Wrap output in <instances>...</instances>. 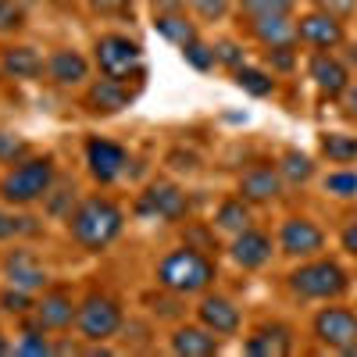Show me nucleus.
<instances>
[{
    "mask_svg": "<svg viewBox=\"0 0 357 357\" xmlns=\"http://www.w3.org/2000/svg\"><path fill=\"white\" fill-rule=\"evenodd\" d=\"M222 350V336L207 325H178L172 333V354L178 357H211Z\"/></svg>",
    "mask_w": 357,
    "mask_h": 357,
    "instance_id": "f3484780",
    "label": "nucleus"
},
{
    "mask_svg": "<svg viewBox=\"0 0 357 357\" xmlns=\"http://www.w3.org/2000/svg\"><path fill=\"white\" fill-rule=\"evenodd\" d=\"M75 314H79V304L72 301V289H65V286L43 289V296L33 304V318L43 325L47 333H65V329H72Z\"/></svg>",
    "mask_w": 357,
    "mask_h": 357,
    "instance_id": "9b49d317",
    "label": "nucleus"
},
{
    "mask_svg": "<svg viewBox=\"0 0 357 357\" xmlns=\"http://www.w3.org/2000/svg\"><path fill=\"white\" fill-rule=\"evenodd\" d=\"M168 165H172L175 172H197V158L186 154V151H172V154H168Z\"/></svg>",
    "mask_w": 357,
    "mask_h": 357,
    "instance_id": "ea45409f",
    "label": "nucleus"
},
{
    "mask_svg": "<svg viewBox=\"0 0 357 357\" xmlns=\"http://www.w3.org/2000/svg\"><path fill=\"white\" fill-rule=\"evenodd\" d=\"M347 111L357 118V86H347Z\"/></svg>",
    "mask_w": 357,
    "mask_h": 357,
    "instance_id": "37998d69",
    "label": "nucleus"
},
{
    "mask_svg": "<svg viewBox=\"0 0 357 357\" xmlns=\"http://www.w3.org/2000/svg\"><path fill=\"white\" fill-rule=\"evenodd\" d=\"M193 4V11L200 15V18H207V22H218L225 11H229V0H190Z\"/></svg>",
    "mask_w": 357,
    "mask_h": 357,
    "instance_id": "4c0bfd02",
    "label": "nucleus"
},
{
    "mask_svg": "<svg viewBox=\"0 0 357 357\" xmlns=\"http://www.w3.org/2000/svg\"><path fill=\"white\" fill-rule=\"evenodd\" d=\"M132 104V89L122 82V79H97L93 86L86 89V107L93 111V114H114V111H122Z\"/></svg>",
    "mask_w": 357,
    "mask_h": 357,
    "instance_id": "a211bd4d",
    "label": "nucleus"
},
{
    "mask_svg": "<svg viewBox=\"0 0 357 357\" xmlns=\"http://www.w3.org/2000/svg\"><path fill=\"white\" fill-rule=\"evenodd\" d=\"M22 25H25V11L18 0H0V36L18 33Z\"/></svg>",
    "mask_w": 357,
    "mask_h": 357,
    "instance_id": "f704fd0d",
    "label": "nucleus"
},
{
    "mask_svg": "<svg viewBox=\"0 0 357 357\" xmlns=\"http://www.w3.org/2000/svg\"><path fill=\"white\" fill-rule=\"evenodd\" d=\"M29 158V143L22 136H11V132H0V161L4 165H18Z\"/></svg>",
    "mask_w": 357,
    "mask_h": 357,
    "instance_id": "72a5a7b5",
    "label": "nucleus"
},
{
    "mask_svg": "<svg viewBox=\"0 0 357 357\" xmlns=\"http://www.w3.org/2000/svg\"><path fill=\"white\" fill-rule=\"evenodd\" d=\"M126 225V215L111 197H86L68 215V236L82 250H107Z\"/></svg>",
    "mask_w": 357,
    "mask_h": 357,
    "instance_id": "f257e3e1",
    "label": "nucleus"
},
{
    "mask_svg": "<svg viewBox=\"0 0 357 357\" xmlns=\"http://www.w3.org/2000/svg\"><path fill=\"white\" fill-rule=\"evenodd\" d=\"M250 33L264 47H293L296 43V22L289 15H264V18H250Z\"/></svg>",
    "mask_w": 357,
    "mask_h": 357,
    "instance_id": "4be33fe9",
    "label": "nucleus"
},
{
    "mask_svg": "<svg viewBox=\"0 0 357 357\" xmlns=\"http://www.w3.org/2000/svg\"><path fill=\"white\" fill-rule=\"evenodd\" d=\"M75 329H79V340H86V343H107V340H114L118 333L126 329L122 304H118L111 293H89L86 301L79 304Z\"/></svg>",
    "mask_w": 357,
    "mask_h": 357,
    "instance_id": "20e7f679",
    "label": "nucleus"
},
{
    "mask_svg": "<svg viewBox=\"0 0 357 357\" xmlns=\"http://www.w3.org/2000/svg\"><path fill=\"white\" fill-rule=\"evenodd\" d=\"M15 354V343H8V336H0V357H8Z\"/></svg>",
    "mask_w": 357,
    "mask_h": 357,
    "instance_id": "c03bdc74",
    "label": "nucleus"
},
{
    "mask_svg": "<svg viewBox=\"0 0 357 357\" xmlns=\"http://www.w3.org/2000/svg\"><path fill=\"white\" fill-rule=\"evenodd\" d=\"M247 354L254 357H286L293 350V333L286 329V325L272 321V325H261V329H254L243 343Z\"/></svg>",
    "mask_w": 357,
    "mask_h": 357,
    "instance_id": "aec40b11",
    "label": "nucleus"
},
{
    "mask_svg": "<svg viewBox=\"0 0 357 357\" xmlns=\"http://www.w3.org/2000/svg\"><path fill=\"white\" fill-rule=\"evenodd\" d=\"M89 11L100 18H114V15L132 11V0H89Z\"/></svg>",
    "mask_w": 357,
    "mask_h": 357,
    "instance_id": "e433bc0d",
    "label": "nucleus"
},
{
    "mask_svg": "<svg viewBox=\"0 0 357 357\" xmlns=\"http://www.w3.org/2000/svg\"><path fill=\"white\" fill-rule=\"evenodd\" d=\"M0 68H4L11 79H36V75L47 68V61L36 54V47L18 43V47H8V50H4V57H0Z\"/></svg>",
    "mask_w": 357,
    "mask_h": 357,
    "instance_id": "5701e85b",
    "label": "nucleus"
},
{
    "mask_svg": "<svg viewBox=\"0 0 357 357\" xmlns=\"http://www.w3.org/2000/svg\"><path fill=\"white\" fill-rule=\"evenodd\" d=\"M54 178H57V165L50 154L25 158V161L11 165V172L0 178V200L15 204V207H29L50 193Z\"/></svg>",
    "mask_w": 357,
    "mask_h": 357,
    "instance_id": "7ed1b4c3",
    "label": "nucleus"
},
{
    "mask_svg": "<svg viewBox=\"0 0 357 357\" xmlns=\"http://www.w3.org/2000/svg\"><path fill=\"white\" fill-rule=\"evenodd\" d=\"M50 4H68V0H50Z\"/></svg>",
    "mask_w": 357,
    "mask_h": 357,
    "instance_id": "49530a36",
    "label": "nucleus"
},
{
    "mask_svg": "<svg viewBox=\"0 0 357 357\" xmlns=\"http://www.w3.org/2000/svg\"><path fill=\"white\" fill-rule=\"evenodd\" d=\"M289 289L304 301H336L350 289V279L336 261H307L289 275Z\"/></svg>",
    "mask_w": 357,
    "mask_h": 357,
    "instance_id": "39448f33",
    "label": "nucleus"
},
{
    "mask_svg": "<svg viewBox=\"0 0 357 357\" xmlns=\"http://www.w3.org/2000/svg\"><path fill=\"white\" fill-rule=\"evenodd\" d=\"M318 4H321V8H325V4H329V0H318Z\"/></svg>",
    "mask_w": 357,
    "mask_h": 357,
    "instance_id": "de8ad7c7",
    "label": "nucleus"
},
{
    "mask_svg": "<svg viewBox=\"0 0 357 357\" xmlns=\"http://www.w3.org/2000/svg\"><path fill=\"white\" fill-rule=\"evenodd\" d=\"M215 61L218 65H229L232 72L243 65V47L240 43H232V40H222L218 47H215Z\"/></svg>",
    "mask_w": 357,
    "mask_h": 357,
    "instance_id": "c9c22d12",
    "label": "nucleus"
},
{
    "mask_svg": "<svg viewBox=\"0 0 357 357\" xmlns=\"http://www.w3.org/2000/svg\"><path fill=\"white\" fill-rule=\"evenodd\" d=\"M314 336L329 350H347L357 343V314L350 307H321L314 314Z\"/></svg>",
    "mask_w": 357,
    "mask_h": 357,
    "instance_id": "1a4fd4ad",
    "label": "nucleus"
},
{
    "mask_svg": "<svg viewBox=\"0 0 357 357\" xmlns=\"http://www.w3.org/2000/svg\"><path fill=\"white\" fill-rule=\"evenodd\" d=\"M4 279L8 286H18L25 293H43L50 286V272L43 268V261L25 247H15L4 254Z\"/></svg>",
    "mask_w": 357,
    "mask_h": 357,
    "instance_id": "6e6552de",
    "label": "nucleus"
},
{
    "mask_svg": "<svg viewBox=\"0 0 357 357\" xmlns=\"http://www.w3.org/2000/svg\"><path fill=\"white\" fill-rule=\"evenodd\" d=\"M340 240H343V250L357 257V222H350V225L343 229V236H340Z\"/></svg>",
    "mask_w": 357,
    "mask_h": 357,
    "instance_id": "a19ab883",
    "label": "nucleus"
},
{
    "mask_svg": "<svg viewBox=\"0 0 357 357\" xmlns=\"http://www.w3.org/2000/svg\"><path fill=\"white\" fill-rule=\"evenodd\" d=\"M279 172H282V183H293V186H301L307 183V178L314 175V161L301 151H286L282 161H279Z\"/></svg>",
    "mask_w": 357,
    "mask_h": 357,
    "instance_id": "cd10ccee",
    "label": "nucleus"
},
{
    "mask_svg": "<svg viewBox=\"0 0 357 357\" xmlns=\"http://www.w3.org/2000/svg\"><path fill=\"white\" fill-rule=\"evenodd\" d=\"M40 232V225L29 218V215H18L15 211V204H4L0 200V243H8V240H18V236H33Z\"/></svg>",
    "mask_w": 357,
    "mask_h": 357,
    "instance_id": "a878e982",
    "label": "nucleus"
},
{
    "mask_svg": "<svg viewBox=\"0 0 357 357\" xmlns=\"http://www.w3.org/2000/svg\"><path fill=\"white\" fill-rule=\"evenodd\" d=\"M33 293H25L18 286H8L4 293H0V311H8V314H29L33 311Z\"/></svg>",
    "mask_w": 357,
    "mask_h": 357,
    "instance_id": "2f4dec72",
    "label": "nucleus"
},
{
    "mask_svg": "<svg viewBox=\"0 0 357 357\" xmlns=\"http://www.w3.org/2000/svg\"><path fill=\"white\" fill-rule=\"evenodd\" d=\"M240 11L247 18H264V15H289L293 0H240Z\"/></svg>",
    "mask_w": 357,
    "mask_h": 357,
    "instance_id": "7c9ffc66",
    "label": "nucleus"
},
{
    "mask_svg": "<svg viewBox=\"0 0 357 357\" xmlns=\"http://www.w3.org/2000/svg\"><path fill=\"white\" fill-rule=\"evenodd\" d=\"M183 57L197 68V72H211L218 61H215V47H204L200 40H193V43H186L183 47Z\"/></svg>",
    "mask_w": 357,
    "mask_h": 357,
    "instance_id": "473e14b6",
    "label": "nucleus"
},
{
    "mask_svg": "<svg viewBox=\"0 0 357 357\" xmlns=\"http://www.w3.org/2000/svg\"><path fill=\"white\" fill-rule=\"evenodd\" d=\"M321 154L333 165H354L357 161V136H347V132L321 136Z\"/></svg>",
    "mask_w": 357,
    "mask_h": 357,
    "instance_id": "bb28decb",
    "label": "nucleus"
},
{
    "mask_svg": "<svg viewBox=\"0 0 357 357\" xmlns=\"http://www.w3.org/2000/svg\"><path fill=\"white\" fill-rule=\"evenodd\" d=\"M197 321L207 325V329L218 333V336H236L240 333V307H236L229 296L207 293L204 301L197 304Z\"/></svg>",
    "mask_w": 357,
    "mask_h": 357,
    "instance_id": "2eb2a0df",
    "label": "nucleus"
},
{
    "mask_svg": "<svg viewBox=\"0 0 357 357\" xmlns=\"http://www.w3.org/2000/svg\"><path fill=\"white\" fill-rule=\"evenodd\" d=\"M186 4L183 0H154V11L158 15H175V11H183Z\"/></svg>",
    "mask_w": 357,
    "mask_h": 357,
    "instance_id": "79ce46f5",
    "label": "nucleus"
},
{
    "mask_svg": "<svg viewBox=\"0 0 357 357\" xmlns=\"http://www.w3.org/2000/svg\"><path fill=\"white\" fill-rule=\"evenodd\" d=\"M136 211L146 218H161V222H183L190 215V197L175 183H154V186H146V193H139Z\"/></svg>",
    "mask_w": 357,
    "mask_h": 357,
    "instance_id": "0eeeda50",
    "label": "nucleus"
},
{
    "mask_svg": "<svg viewBox=\"0 0 357 357\" xmlns=\"http://www.w3.org/2000/svg\"><path fill=\"white\" fill-rule=\"evenodd\" d=\"M211 282H215V261L197 247L168 250L158 261V286L161 289H172L178 296H193V293H204Z\"/></svg>",
    "mask_w": 357,
    "mask_h": 357,
    "instance_id": "f03ea898",
    "label": "nucleus"
},
{
    "mask_svg": "<svg viewBox=\"0 0 357 357\" xmlns=\"http://www.w3.org/2000/svg\"><path fill=\"white\" fill-rule=\"evenodd\" d=\"M307 72H311V79H314L321 97H343L347 86H350L347 65L340 61V57H333L329 50H318L311 61H307Z\"/></svg>",
    "mask_w": 357,
    "mask_h": 357,
    "instance_id": "4468645a",
    "label": "nucleus"
},
{
    "mask_svg": "<svg viewBox=\"0 0 357 357\" xmlns=\"http://www.w3.org/2000/svg\"><path fill=\"white\" fill-rule=\"evenodd\" d=\"M154 29H158L165 40H172L175 47H186V43L197 40V25H193L183 11H175V15H158Z\"/></svg>",
    "mask_w": 357,
    "mask_h": 357,
    "instance_id": "393cba45",
    "label": "nucleus"
},
{
    "mask_svg": "<svg viewBox=\"0 0 357 357\" xmlns=\"http://www.w3.org/2000/svg\"><path fill=\"white\" fill-rule=\"evenodd\" d=\"M250 222H254V215H250V200H243V197H229L225 204H218V211H215V225L222 229V232H243V229H250Z\"/></svg>",
    "mask_w": 357,
    "mask_h": 357,
    "instance_id": "b1692460",
    "label": "nucleus"
},
{
    "mask_svg": "<svg viewBox=\"0 0 357 357\" xmlns=\"http://www.w3.org/2000/svg\"><path fill=\"white\" fill-rule=\"evenodd\" d=\"M279 247L289 257H314L325 247V232L311 218H289L279 229Z\"/></svg>",
    "mask_w": 357,
    "mask_h": 357,
    "instance_id": "ddd939ff",
    "label": "nucleus"
},
{
    "mask_svg": "<svg viewBox=\"0 0 357 357\" xmlns=\"http://www.w3.org/2000/svg\"><path fill=\"white\" fill-rule=\"evenodd\" d=\"M325 193H333V197H340V200L357 197V172H354V168L329 172V175H325Z\"/></svg>",
    "mask_w": 357,
    "mask_h": 357,
    "instance_id": "c756f323",
    "label": "nucleus"
},
{
    "mask_svg": "<svg viewBox=\"0 0 357 357\" xmlns=\"http://www.w3.org/2000/svg\"><path fill=\"white\" fill-rule=\"evenodd\" d=\"M86 165H89V175L107 186V183L126 175L129 154H126V146H118L114 139L93 136V139H86Z\"/></svg>",
    "mask_w": 357,
    "mask_h": 357,
    "instance_id": "9d476101",
    "label": "nucleus"
},
{
    "mask_svg": "<svg viewBox=\"0 0 357 357\" xmlns=\"http://www.w3.org/2000/svg\"><path fill=\"white\" fill-rule=\"evenodd\" d=\"M236 86H240L243 93H250V97H268L275 89V79L268 75V72H261V68L240 65V68H236Z\"/></svg>",
    "mask_w": 357,
    "mask_h": 357,
    "instance_id": "c85d7f7f",
    "label": "nucleus"
},
{
    "mask_svg": "<svg viewBox=\"0 0 357 357\" xmlns=\"http://www.w3.org/2000/svg\"><path fill=\"white\" fill-rule=\"evenodd\" d=\"M47 75L57 86H82L89 79V61L79 50H54L47 57Z\"/></svg>",
    "mask_w": 357,
    "mask_h": 357,
    "instance_id": "412c9836",
    "label": "nucleus"
},
{
    "mask_svg": "<svg viewBox=\"0 0 357 357\" xmlns=\"http://www.w3.org/2000/svg\"><path fill=\"white\" fill-rule=\"evenodd\" d=\"M268 61L279 72H289L293 68V47H268Z\"/></svg>",
    "mask_w": 357,
    "mask_h": 357,
    "instance_id": "58836bf2",
    "label": "nucleus"
},
{
    "mask_svg": "<svg viewBox=\"0 0 357 357\" xmlns=\"http://www.w3.org/2000/svg\"><path fill=\"white\" fill-rule=\"evenodd\" d=\"M282 193V172L279 165H254L250 172L240 175V197L250 204H268Z\"/></svg>",
    "mask_w": 357,
    "mask_h": 357,
    "instance_id": "dca6fc26",
    "label": "nucleus"
},
{
    "mask_svg": "<svg viewBox=\"0 0 357 357\" xmlns=\"http://www.w3.org/2000/svg\"><path fill=\"white\" fill-rule=\"evenodd\" d=\"M296 43H307L314 50H333L343 43V22L333 11H311L296 22Z\"/></svg>",
    "mask_w": 357,
    "mask_h": 357,
    "instance_id": "f8f14e48",
    "label": "nucleus"
},
{
    "mask_svg": "<svg viewBox=\"0 0 357 357\" xmlns=\"http://www.w3.org/2000/svg\"><path fill=\"white\" fill-rule=\"evenodd\" d=\"M97 65L104 75L126 82V79L143 75V50L136 40H129L122 33H107L97 40Z\"/></svg>",
    "mask_w": 357,
    "mask_h": 357,
    "instance_id": "423d86ee",
    "label": "nucleus"
},
{
    "mask_svg": "<svg viewBox=\"0 0 357 357\" xmlns=\"http://www.w3.org/2000/svg\"><path fill=\"white\" fill-rule=\"evenodd\" d=\"M347 57H350V65H357V47H350V54H347Z\"/></svg>",
    "mask_w": 357,
    "mask_h": 357,
    "instance_id": "a18cd8bd",
    "label": "nucleus"
},
{
    "mask_svg": "<svg viewBox=\"0 0 357 357\" xmlns=\"http://www.w3.org/2000/svg\"><path fill=\"white\" fill-rule=\"evenodd\" d=\"M229 254H232V261L240 268H247V272L264 268L268 261H272V236H264L257 229H243V232H236Z\"/></svg>",
    "mask_w": 357,
    "mask_h": 357,
    "instance_id": "6ab92c4d",
    "label": "nucleus"
}]
</instances>
